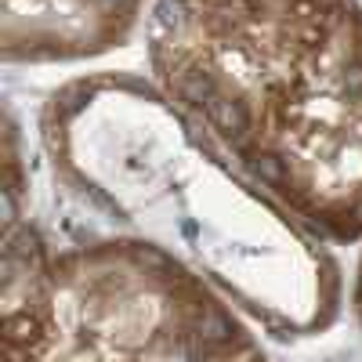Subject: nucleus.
I'll return each instance as SVG.
<instances>
[{"instance_id":"1","label":"nucleus","mask_w":362,"mask_h":362,"mask_svg":"<svg viewBox=\"0 0 362 362\" xmlns=\"http://www.w3.org/2000/svg\"><path fill=\"white\" fill-rule=\"evenodd\" d=\"M40 145L95 214L203 276L276 337H312L341 312V264L247 181L163 90L87 73L44 102Z\"/></svg>"},{"instance_id":"2","label":"nucleus","mask_w":362,"mask_h":362,"mask_svg":"<svg viewBox=\"0 0 362 362\" xmlns=\"http://www.w3.org/2000/svg\"><path fill=\"white\" fill-rule=\"evenodd\" d=\"M148 69L247 181L315 239H362V4L156 0Z\"/></svg>"},{"instance_id":"3","label":"nucleus","mask_w":362,"mask_h":362,"mask_svg":"<svg viewBox=\"0 0 362 362\" xmlns=\"http://www.w3.org/2000/svg\"><path fill=\"white\" fill-rule=\"evenodd\" d=\"M0 362H272L247 315L134 235L51 250L4 218Z\"/></svg>"},{"instance_id":"4","label":"nucleus","mask_w":362,"mask_h":362,"mask_svg":"<svg viewBox=\"0 0 362 362\" xmlns=\"http://www.w3.org/2000/svg\"><path fill=\"white\" fill-rule=\"evenodd\" d=\"M145 0H0V54L8 66H66L124 47Z\"/></svg>"},{"instance_id":"5","label":"nucleus","mask_w":362,"mask_h":362,"mask_svg":"<svg viewBox=\"0 0 362 362\" xmlns=\"http://www.w3.org/2000/svg\"><path fill=\"white\" fill-rule=\"evenodd\" d=\"M351 308H355V319H358V326H362V257H358L355 283H351Z\"/></svg>"},{"instance_id":"6","label":"nucleus","mask_w":362,"mask_h":362,"mask_svg":"<svg viewBox=\"0 0 362 362\" xmlns=\"http://www.w3.org/2000/svg\"><path fill=\"white\" fill-rule=\"evenodd\" d=\"M257 4H315V0H257Z\"/></svg>"}]
</instances>
